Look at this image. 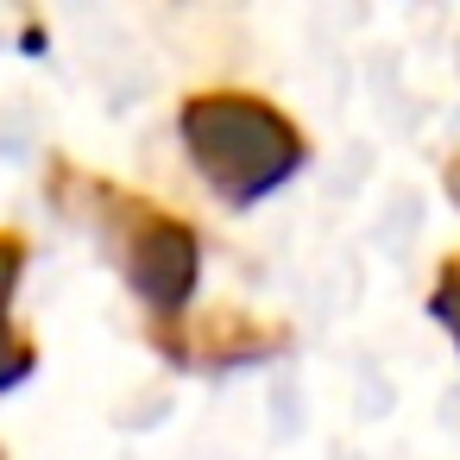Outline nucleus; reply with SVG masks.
Returning a JSON list of instances; mask_svg holds the SVG:
<instances>
[{
	"instance_id": "nucleus-6",
	"label": "nucleus",
	"mask_w": 460,
	"mask_h": 460,
	"mask_svg": "<svg viewBox=\"0 0 460 460\" xmlns=\"http://www.w3.org/2000/svg\"><path fill=\"white\" fill-rule=\"evenodd\" d=\"M0 460H7V447H0Z\"/></svg>"
},
{
	"instance_id": "nucleus-1",
	"label": "nucleus",
	"mask_w": 460,
	"mask_h": 460,
	"mask_svg": "<svg viewBox=\"0 0 460 460\" xmlns=\"http://www.w3.org/2000/svg\"><path fill=\"white\" fill-rule=\"evenodd\" d=\"M45 196H51V208L64 221H76L114 259V271L133 290V303L146 309V322L183 315L196 303V290H202V234L177 208H164V202H152V196H139V190H127V183H114V177H102L89 164H76L70 152H51Z\"/></svg>"
},
{
	"instance_id": "nucleus-4",
	"label": "nucleus",
	"mask_w": 460,
	"mask_h": 460,
	"mask_svg": "<svg viewBox=\"0 0 460 460\" xmlns=\"http://www.w3.org/2000/svg\"><path fill=\"white\" fill-rule=\"evenodd\" d=\"M26 259H32V240L20 227H0V397L20 391L39 372V341L20 322V309H13L20 278H26Z\"/></svg>"
},
{
	"instance_id": "nucleus-3",
	"label": "nucleus",
	"mask_w": 460,
	"mask_h": 460,
	"mask_svg": "<svg viewBox=\"0 0 460 460\" xmlns=\"http://www.w3.org/2000/svg\"><path fill=\"white\" fill-rule=\"evenodd\" d=\"M290 322L278 315H259V309H240V303H190L183 315H164V322H146V347L177 366V372H240V366H265L278 353H290Z\"/></svg>"
},
{
	"instance_id": "nucleus-5",
	"label": "nucleus",
	"mask_w": 460,
	"mask_h": 460,
	"mask_svg": "<svg viewBox=\"0 0 460 460\" xmlns=\"http://www.w3.org/2000/svg\"><path fill=\"white\" fill-rule=\"evenodd\" d=\"M429 315L447 328V341H454V353H460V252H447V259L435 265V284H429Z\"/></svg>"
},
{
	"instance_id": "nucleus-2",
	"label": "nucleus",
	"mask_w": 460,
	"mask_h": 460,
	"mask_svg": "<svg viewBox=\"0 0 460 460\" xmlns=\"http://www.w3.org/2000/svg\"><path fill=\"white\" fill-rule=\"evenodd\" d=\"M190 171L221 208H259L309 164V133L259 89H196L177 108Z\"/></svg>"
}]
</instances>
